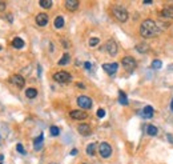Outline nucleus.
Returning <instances> with one entry per match:
<instances>
[{
    "label": "nucleus",
    "instance_id": "obj_35",
    "mask_svg": "<svg viewBox=\"0 0 173 164\" xmlns=\"http://www.w3.org/2000/svg\"><path fill=\"white\" fill-rule=\"evenodd\" d=\"M77 87H80V88H85V87H84V84H81V83H77Z\"/></svg>",
    "mask_w": 173,
    "mask_h": 164
},
{
    "label": "nucleus",
    "instance_id": "obj_9",
    "mask_svg": "<svg viewBox=\"0 0 173 164\" xmlns=\"http://www.w3.org/2000/svg\"><path fill=\"white\" fill-rule=\"evenodd\" d=\"M69 116L75 119V120H84V119L88 117V115H87V112H84L81 109H73V111H71Z\"/></svg>",
    "mask_w": 173,
    "mask_h": 164
},
{
    "label": "nucleus",
    "instance_id": "obj_6",
    "mask_svg": "<svg viewBox=\"0 0 173 164\" xmlns=\"http://www.w3.org/2000/svg\"><path fill=\"white\" fill-rule=\"evenodd\" d=\"M77 104L83 109H89V108H92V100L88 96H79L77 97Z\"/></svg>",
    "mask_w": 173,
    "mask_h": 164
},
{
    "label": "nucleus",
    "instance_id": "obj_36",
    "mask_svg": "<svg viewBox=\"0 0 173 164\" xmlns=\"http://www.w3.org/2000/svg\"><path fill=\"white\" fill-rule=\"evenodd\" d=\"M4 160V155H0V163H2Z\"/></svg>",
    "mask_w": 173,
    "mask_h": 164
},
{
    "label": "nucleus",
    "instance_id": "obj_11",
    "mask_svg": "<svg viewBox=\"0 0 173 164\" xmlns=\"http://www.w3.org/2000/svg\"><path fill=\"white\" fill-rule=\"evenodd\" d=\"M77 131H79L80 135L88 136V135L91 134V127H89V124H87V123H81V124H79Z\"/></svg>",
    "mask_w": 173,
    "mask_h": 164
},
{
    "label": "nucleus",
    "instance_id": "obj_10",
    "mask_svg": "<svg viewBox=\"0 0 173 164\" xmlns=\"http://www.w3.org/2000/svg\"><path fill=\"white\" fill-rule=\"evenodd\" d=\"M103 69L105 71L108 75H113L117 72L119 69V64L117 63H108V64H103Z\"/></svg>",
    "mask_w": 173,
    "mask_h": 164
},
{
    "label": "nucleus",
    "instance_id": "obj_5",
    "mask_svg": "<svg viewBox=\"0 0 173 164\" xmlns=\"http://www.w3.org/2000/svg\"><path fill=\"white\" fill-rule=\"evenodd\" d=\"M99 152H100V156L104 157V159H108L110 155H112V147L105 143V141H103L100 145H99Z\"/></svg>",
    "mask_w": 173,
    "mask_h": 164
},
{
    "label": "nucleus",
    "instance_id": "obj_27",
    "mask_svg": "<svg viewBox=\"0 0 173 164\" xmlns=\"http://www.w3.org/2000/svg\"><path fill=\"white\" fill-rule=\"evenodd\" d=\"M99 43H100V39L99 38H92V39H89V46L91 47H95Z\"/></svg>",
    "mask_w": 173,
    "mask_h": 164
},
{
    "label": "nucleus",
    "instance_id": "obj_12",
    "mask_svg": "<svg viewBox=\"0 0 173 164\" xmlns=\"http://www.w3.org/2000/svg\"><path fill=\"white\" fill-rule=\"evenodd\" d=\"M48 20H50V17H48L47 14H39L36 16V24L40 25V27H44V25H47L48 24Z\"/></svg>",
    "mask_w": 173,
    "mask_h": 164
},
{
    "label": "nucleus",
    "instance_id": "obj_29",
    "mask_svg": "<svg viewBox=\"0 0 173 164\" xmlns=\"http://www.w3.org/2000/svg\"><path fill=\"white\" fill-rule=\"evenodd\" d=\"M16 149H17V152H20L21 155H25V149L23 148V145H21L20 143H19V144L16 145Z\"/></svg>",
    "mask_w": 173,
    "mask_h": 164
},
{
    "label": "nucleus",
    "instance_id": "obj_19",
    "mask_svg": "<svg viewBox=\"0 0 173 164\" xmlns=\"http://www.w3.org/2000/svg\"><path fill=\"white\" fill-rule=\"evenodd\" d=\"M25 96L28 99H35L37 96V90L36 88H28V90H25Z\"/></svg>",
    "mask_w": 173,
    "mask_h": 164
},
{
    "label": "nucleus",
    "instance_id": "obj_15",
    "mask_svg": "<svg viewBox=\"0 0 173 164\" xmlns=\"http://www.w3.org/2000/svg\"><path fill=\"white\" fill-rule=\"evenodd\" d=\"M143 115H141V116L143 117H145V119H150L153 116V113H154V109L150 107V105H146V107L143 109V112H141Z\"/></svg>",
    "mask_w": 173,
    "mask_h": 164
},
{
    "label": "nucleus",
    "instance_id": "obj_24",
    "mask_svg": "<svg viewBox=\"0 0 173 164\" xmlns=\"http://www.w3.org/2000/svg\"><path fill=\"white\" fill-rule=\"evenodd\" d=\"M40 7L45 8V10L51 8L52 7V0H40Z\"/></svg>",
    "mask_w": 173,
    "mask_h": 164
},
{
    "label": "nucleus",
    "instance_id": "obj_4",
    "mask_svg": "<svg viewBox=\"0 0 173 164\" xmlns=\"http://www.w3.org/2000/svg\"><path fill=\"white\" fill-rule=\"evenodd\" d=\"M121 63H123V67L125 68L128 72H132V71L136 68V65H137L135 57H132V56H125V57H123Z\"/></svg>",
    "mask_w": 173,
    "mask_h": 164
},
{
    "label": "nucleus",
    "instance_id": "obj_37",
    "mask_svg": "<svg viewBox=\"0 0 173 164\" xmlns=\"http://www.w3.org/2000/svg\"><path fill=\"white\" fill-rule=\"evenodd\" d=\"M171 109L173 111V99H172V103H171Z\"/></svg>",
    "mask_w": 173,
    "mask_h": 164
},
{
    "label": "nucleus",
    "instance_id": "obj_39",
    "mask_svg": "<svg viewBox=\"0 0 173 164\" xmlns=\"http://www.w3.org/2000/svg\"><path fill=\"white\" fill-rule=\"evenodd\" d=\"M0 164H2V163H0Z\"/></svg>",
    "mask_w": 173,
    "mask_h": 164
},
{
    "label": "nucleus",
    "instance_id": "obj_38",
    "mask_svg": "<svg viewBox=\"0 0 173 164\" xmlns=\"http://www.w3.org/2000/svg\"><path fill=\"white\" fill-rule=\"evenodd\" d=\"M0 50H2V48H0Z\"/></svg>",
    "mask_w": 173,
    "mask_h": 164
},
{
    "label": "nucleus",
    "instance_id": "obj_21",
    "mask_svg": "<svg viewBox=\"0 0 173 164\" xmlns=\"http://www.w3.org/2000/svg\"><path fill=\"white\" fill-rule=\"evenodd\" d=\"M69 60H71V56H69L68 52H65V54L63 55V57H61V59L59 60V64H60V65H65V64L69 63Z\"/></svg>",
    "mask_w": 173,
    "mask_h": 164
},
{
    "label": "nucleus",
    "instance_id": "obj_34",
    "mask_svg": "<svg viewBox=\"0 0 173 164\" xmlns=\"http://www.w3.org/2000/svg\"><path fill=\"white\" fill-rule=\"evenodd\" d=\"M143 4H152V2L150 0H145V2H143Z\"/></svg>",
    "mask_w": 173,
    "mask_h": 164
},
{
    "label": "nucleus",
    "instance_id": "obj_2",
    "mask_svg": "<svg viewBox=\"0 0 173 164\" xmlns=\"http://www.w3.org/2000/svg\"><path fill=\"white\" fill-rule=\"evenodd\" d=\"M112 14H113V16L116 17V19L119 20V21H127L128 20V11L125 10L124 7H120V6H115V7H112Z\"/></svg>",
    "mask_w": 173,
    "mask_h": 164
},
{
    "label": "nucleus",
    "instance_id": "obj_31",
    "mask_svg": "<svg viewBox=\"0 0 173 164\" xmlns=\"http://www.w3.org/2000/svg\"><path fill=\"white\" fill-rule=\"evenodd\" d=\"M4 10H6V3L0 2V11H4Z\"/></svg>",
    "mask_w": 173,
    "mask_h": 164
},
{
    "label": "nucleus",
    "instance_id": "obj_17",
    "mask_svg": "<svg viewBox=\"0 0 173 164\" xmlns=\"http://www.w3.org/2000/svg\"><path fill=\"white\" fill-rule=\"evenodd\" d=\"M12 47L17 48V50H21V48L24 47V40L21 38H15L12 40Z\"/></svg>",
    "mask_w": 173,
    "mask_h": 164
},
{
    "label": "nucleus",
    "instance_id": "obj_18",
    "mask_svg": "<svg viewBox=\"0 0 173 164\" xmlns=\"http://www.w3.org/2000/svg\"><path fill=\"white\" fill-rule=\"evenodd\" d=\"M119 103L121 105H128V97L125 95V92L119 91Z\"/></svg>",
    "mask_w": 173,
    "mask_h": 164
},
{
    "label": "nucleus",
    "instance_id": "obj_14",
    "mask_svg": "<svg viewBox=\"0 0 173 164\" xmlns=\"http://www.w3.org/2000/svg\"><path fill=\"white\" fill-rule=\"evenodd\" d=\"M161 16L165 19H173V6H168L161 11Z\"/></svg>",
    "mask_w": 173,
    "mask_h": 164
},
{
    "label": "nucleus",
    "instance_id": "obj_23",
    "mask_svg": "<svg viewBox=\"0 0 173 164\" xmlns=\"http://www.w3.org/2000/svg\"><path fill=\"white\" fill-rule=\"evenodd\" d=\"M96 152V144L95 143H91V144H88V147H87V153L88 155H91V156H93Z\"/></svg>",
    "mask_w": 173,
    "mask_h": 164
},
{
    "label": "nucleus",
    "instance_id": "obj_16",
    "mask_svg": "<svg viewBox=\"0 0 173 164\" xmlns=\"http://www.w3.org/2000/svg\"><path fill=\"white\" fill-rule=\"evenodd\" d=\"M43 141H44V136H43V134H41V135H39L36 139L33 140V148L36 149V151L41 149V147H43Z\"/></svg>",
    "mask_w": 173,
    "mask_h": 164
},
{
    "label": "nucleus",
    "instance_id": "obj_28",
    "mask_svg": "<svg viewBox=\"0 0 173 164\" xmlns=\"http://www.w3.org/2000/svg\"><path fill=\"white\" fill-rule=\"evenodd\" d=\"M136 48H137V51H139V52H141V54H144V52H146V50H148V47H146V46H141V44H140V46H137Z\"/></svg>",
    "mask_w": 173,
    "mask_h": 164
},
{
    "label": "nucleus",
    "instance_id": "obj_22",
    "mask_svg": "<svg viewBox=\"0 0 173 164\" xmlns=\"http://www.w3.org/2000/svg\"><path fill=\"white\" fill-rule=\"evenodd\" d=\"M146 134L149 136H156L157 135V128L154 126H148L146 127Z\"/></svg>",
    "mask_w": 173,
    "mask_h": 164
},
{
    "label": "nucleus",
    "instance_id": "obj_30",
    "mask_svg": "<svg viewBox=\"0 0 173 164\" xmlns=\"http://www.w3.org/2000/svg\"><path fill=\"white\" fill-rule=\"evenodd\" d=\"M105 116V111L103 109V108H99V109H97V117H104Z\"/></svg>",
    "mask_w": 173,
    "mask_h": 164
},
{
    "label": "nucleus",
    "instance_id": "obj_25",
    "mask_svg": "<svg viewBox=\"0 0 173 164\" xmlns=\"http://www.w3.org/2000/svg\"><path fill=\"white\" fill-rule=\"evenodd\" d=\"M50 132H51V136H59L60 130H59V128H57L56 126H52V127L50 128Z\"/></svg>",
    "mask_w": 173,
    "mask_h": 164
},
{
    "label": "nucleus",
    "instance_id": "obj_13",
    "mask_svg": "<svg viewBox=\"0 0 173 164\" xmlns=\"http://www.w3.org/2000/svg\"><path fill=\"white\" fill-rule=\"evenodd\" d=\"M79 0H65V3H64V6L67 10H69V11H76L77 8H79Z\"/></svg>",
    "mask_w": 173,
    "mask_h": 164
},
{
    "label": "nucleus",
    "instance_id": "obj_1",
    "mask_svg": "<svg viewBox=\"0 0 173 164\" xmlns=\"http://www.w3.org/2000/svg\"><path fill=\"white\" fill-rule=\"evenodd\" d=\"M161 32V29H160L158 25L154 23L153 20L150 19H146L144 20L143 23L140 25V35L143 36L144 39H149V38H154L156 35H158Z\"/></svg>",
    "mask_w": 173,
    "mask_h": 164
},
{
    "label": "nucleus",
    "instance_id": "obj_26",
    "mask_svg": "<svg viewBox=\"0 0 173 164\" xmlns=\"http://www.w3.org/2000/svg\"><path fill=\"white\" fill-rule=\"evenodd\" d=\"M162 67V63H161V60H153V63H152V68H154V69H160Z\"/></svg>",
    "mask_w": 173,
    "mask_h": 164
},
{
    "label": "nucleus",
    "instance_id": "obj_8",
    "mask_svg": "<svg viewBox=\"0 0 173 164\" xmlns=\"http://www.w3.org/2000/svg\"><path fill=\"white\" fill-rule=\"evenodd\" d=\"M105 50L108 51V54L110 56H115L117 54V43L110 39V40H108V42H106V44H105Z\"/></svg>",
    "mask_w": 173,
    "mask_h": 164
},
{
    "label": "nucleus",
    "instance_id": "obj_20",
    "mask_svg": "<svg viewBox=\"0 0 173 164\" xmlns=\"http://www.w3.org/2000/svg\"><path fill=\"white\" fill-rule=\"evenodd\" d=\"M53 24H55V27H56L57 29H59V28H63V27H64V17H63V16H57L56 19H55V23H53Z\"/></svg>",
    "mask_w": 173,
    "mask_h": 164
},
{
    "label": "nucleus",
    "instance_id": "obj_3",
    "mask_svg": "<svg viewBox=\"0 0 173 164\" xmlns=\"http://www.w3.org/2000/svg\"><path fill=\"white\" fill-rule=\"evenodd\" d=\"M71 79H72V76L67 71H59V72H56L53 75V80L57 83H68V82H71Z\"/></svg>",
    "mask_w": 173,
    "mask_h": 164
},
{
    "label": "nucleus",
    "instance_id": "obj_33",
    "mask_svg": "<svg viewBox=\"0 0 173 164\" xmlns=\"http://www.w3.org/2000/svg\"><path fill=\"white\" fill-rule=\"evenodd\" d=\"M71 155H77V149H72L71 151Z\"/></svg>",
    "mask_w": 173,
    "mask_h": 164
},
{
    "label": "nucleus",
    "instance_id": "obj_32",
    "mask_svg": "<svg viewBox=\"0 0 173 164\" xmlns=\"http://www.w3.org/2000/svg\"><path fill=\"white\" fill-rule=\"evenodd\" d=\"M84 67H85L87 69H91V67H92V65H91V63H89V61H85V63H84Z\"/></svg>",
    "mask_w": 173,
    "mask_h": 164
},
{
    "label": "nucleus",
    "instance_id": "obj_7",
    "mask_svg": "<svg viewBox=\"0 0 173 164\" xmlns=\"http://www.w3.org/2000/svg\"><path fill=\"white\" fill-rule=\"evenodd\" d=\"M10 82L13 84V86H16L17 88H23L24 84H25V80H24V78L21 76V75H12Z\"/></svg>",
    "mask_w": 173,
    "mask_h": 164
}]
</instances>
